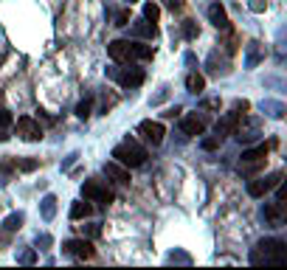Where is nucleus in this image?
<instances>
[{
	"label": "nucleus",
	"instance_id": "obj_39",
	"mask_svg": "<svg viewBox=\"0 0 287 270\" xmlns=\"http://www.w3.org/2000/svg\"><path fill=\"white\" fill-rule=\"evenodd\" d=\"M276 189H279V192H276V200H279V203H284V200H287V186L279 180V183H276Z\"/></svg>",
	"mask_w": 287,
	"mask_h": 270
},
{
	"label": "nucleus",
	"instance_id": "obj_30",
	"mask_svg": "<svg viewBox=\"0 0 287 270\" xmlns=\"http://www.w3.org/2000/svg\"><path fill=\"white\" fill-rule=\"evenodd\" d=\"M220 144H223V138H220V135H211V138H203L200 147L206 152H214V150H220Z\"/></svg>",
	"mask_w": 287,
	"mask_h": 270
},
{
	"label": "nucleus",
	"instance_id": "obj_10",
	"mask_svg": "<svg viewBox=\"0 0 287 270\" xmlns=\"http://www.w3.org/2000/svg\"><path fill=\"white\" fill-rule=\"evenodd\" d=\"M234 135H237V141L239 144H253L259 138V127H256V121L253 118H239V124H237V129H234Z\"/></svg>",
	"mask_w": 287,
	"mask_h": 270
},
{
	"label": "nucleus",
	"instance_id": "obj_36",
	"mask_svg": "<svg viewBox=\"0 0 287 270\" xmlns=\"http://www.w3.org/2000/svg\"><path fill=\"white\" fill-rule=\"evenodd\" d=\"M20 262H23V264H34V262H37V250H34V248H29L26 253L20 256Z\"/></svg>",
	"mask_w": 287,
	"mask_h": 270
},
{
	"label": "nucleus",
	"instance_id": "obj_27",
	"mask_svg": "<svg viewBox=\"0 0 287 270\" xmlns=\"http://www.w3.org/2000/svg\"><path fill=\"white\" fill-rule=\"evenodd\" d=\"M262 110H270L273 118H281V115H284V104H281V101H273V99L262 101Z\"/></svg>",
	"mask_w": 287,
	"mask_h": 270
},
{
	"label": "nucleus",
	"instance_id": "obj_26",
	"mask_svg": "<svg viewBox=\"0 0 287 270\" xmlns=\"http://www.w3.org/2000/svg\"><path fill=\"white\" fill-rule=\"evenodd\" d=\"M90 113H93V96H87L76 104V118H87Z\"/></svg>",
	"mask_w": 287,
	"mask_h": 270
},
{
	"label": "nucleus",
	"instance_id": "obj_25",
	"mask_svg": "<svg viewBox=\"0 0 287 270\" xmlns=\"http://www.w3.org/2000/svg\"><path fill=\"white\" fill-rule=\"evenodd\" d=\"M15 121H12V115L6 113V110H0V144L9 141V127H12Z\"/></svg>",
	"mask_w": 287,
	"mask_h": 270
},
{
	"label": "nucleus",
	"instance_id": "obj_18",
	"mask_svg": "<svg viewBox=\"0 0 287 270\" xmlns=\"http://www.w3.org/2000/svg\"><path fill=\"white\" fill-rule=\"evenodd\" d=\"M40 214H43V220H54L57 217V197L54 194H45L40 200Z\"/></svg>",
	"mask_w": 287,
	"mask_h": 270
},
{
	"label": "nucleus",
	"instance_id": "obj_37",
	"mask_svg": "<svg viewBox=\"0 0 287 270\" xmlns=\"http://www.w3.org/2000/svg\"><path fill=\"white\" fill-rule=\"evenodd\" d=\"M169 262H180V264H189L192 259H189L186 253H180V250H175V253H169Z\"/></svg>",
	"mask_w": 287,
	"mask_h": 270
},
{
	"label": "nucleus",
	"instance_id": "obj_13",
	"mask_svg": "<svg viewBox=\"0 0 287 270\" xmlns=\"http://www.w3.org/2000/svg\"><path fill=\"white\" fill-rule=\"evenodd\" d=\"M262 217H265L267 222H270V225H284V203H279V200H276V203H267L265 206V211H262Z\"/></svg>",
	"mask_w": 287,
	"mask_h": 270
},
{
	"label": "nucleus",
	"instance_id": "obj_2",
	"mask_svg": "<svg viewBox=\"0 0 287 270\" xmlns=\"http://www.w3.org/2000/svg\"><path fill=\"white\" fill-rule=\"evenodd\" d=\"M113 161H118L127 169H138V166L147 164V150H144L135 138H127L118 147H113Z\"/></svg>",
	"mask_w": 287,
	"mask_h": 270
},
{
	"label": "nucleus",
	"instance_id": "obj_43",
	"mask_svg": "<svg viewBox=\"0 0 287 270\" xmlns=\"http://www.w3.org/2000/svg\"><path fill=\"white\" fill-rule=\"evenodd\" d=\"M127 3H129V6H132V3H135V0H127Z\"/></svg>",
	"mask_w": 287,
	"mask_h": 270
},
{
	"label": "nucleus",
	"instance_id": "obj_41",
	"mask_svg": "<svg viewBox=\"0 0 287 270\" xmlns=\"http://www.w3.org/2000/svg\"><path fill=\"white\" fill-rule=\"evenodd\" d=\"M164 3L172 9V12H180V9H183V0H164Z\"/></svg>",
	"mask_w": 287,
	"mask_h": 270
},
{
	"label": "nucleus",
	"instance_id": "obj_33",
	"mask_svg": "<svg viewBox=\"0 0 287 270\" xmlns=\"http://www.w3.org/2000/svg\"><path fill=\"white\" fill-rule=\"evenodd\" d=\"M15 166H17L20 172H34L40 164H37L34 158H23V161H15Z\"/></svg>",
	"mask_w": 287,
	"mask_h": 270
},
{
	"label": "nucleus",
	"instance_id": "obj_9",
	"mask_svg": "<svg viewBox=\"0 0 287 270\" xmlns=\"http://www.w3.org/2000/svg\"><path fill=\"white\" fill-rule=\"evenodd\" d=\"M62 250L76 256V259H90V256H93V242L85 239V236H82V239H68L62 245Z\"/></svg>",
	"mask_w": 287,
	"mask_h": 270
},
{
	"label": "nucleus",
	"instance_id": "obj_35",
	"mask_svg": "<svg viewBox=\"0 0 287 270\" xmlns=\"http://www.w3.org/2000/svg\"><path fill=\"white\" fill-rule=\"evenodd\" d=\"M127 23H129V9H121V12H115V26H118V29H124Z\"/></svg>",
	"mask_w": 287,
	"mask_h": 270
},
{
	"label": "nucleus",
	"instance_id": "obj_14",
	"mask_svg": "<svg viewBox=\"0 0 287 270\" xmlns=\"http://www.w3.org/2000/svg\"><path fill=\"white\" fill-rule=\"evenodd\" d=\"M239 118H242V113H239V110H234V113L223 115V118L217 121V135H220V138H225V135H234V129H237Z\"/></svg>",
	"mask_w": 287,
	"mask_h": 270
},
{
	"label": "nucleus",
	"instance_id": "obj_5",
	"mask_svg": "<svg viewBox=\"0 0 287 270\" xmlns=\"http://www.w3.org/2000/svg\"><path fill=\"white\" fill-rule=\"evenodd\" d=\"M279 180H284L281 172H270V175H265V178H256V175H253V180L248 183V194H251V197H265L267 192L276 189Z\"/></svg>",
	"mask_w": 287,
	"mask_h": 270
},
{
	"label": "nucleus",
	"instance_id": "obj_28",
	"mask_svg": "<svg viewBox=\"0 0 287 270\" xmlns=\"http://www.w3.org/2000/svg\"><path fill=\"white\" fill-rule=\"evenodd\" d=\"M208 71L211 73H220V71H228V62H225V59H217V51L214 54H211V57H208Z\"/></svg>",
	"mask_w": 287,
	"mask_h": 270
},
{
	"label": "nucleus",
	"instance_id": "obj_31",
	"mask_svg": "<svg viewBox=\"0 0 287 270\" xmlns=\"http://www.w3.org/2000/svg\"><path fill=\"white\" fill-rule=\"evenodd\" d=\"M79 231H82V236L93 239V236L101 234V225H99V222H90V225H79Z\"/></svg>",
	"mask_w": 287,
	"mask_h": 270
},
{
	"label": "nucleus",
	"instance_id": "obj_3",
	"mask_svg": "<svg viewBox=\"0 0 287 270\" xmlns=\"http://www.w3.org/2000/svg\"><path fill=\"white\" fill-rule=\"evenodd\" d=\"M107 54L113 62L129 65V62H135V43H129V40H113L107 45Z\"/></svg>",
	"mask_w": 287,
	"mask_h": 270
},
{
	"label": "nucleus",
	"instance_id": "obj_17",
	"mask_svg": "<svg viewBox=\"0 0 287 270\" xmlns=\"http://www.w3.org/2000/svg\"><path fill=\"white\" fill-rule=\"evenodd\" d=\"M132 34L144 37V40H155V37H158V29H155V23H150V20H138L135 26H132Z\"/></svg>",
	"mask_w": 287,
	"mask_h": 270
},
{
	"label": "nucleus",
	"instance_id": "obj_42",
	"mask_svg": "<svg viewBox=\"0 0 287 270\" xmlns=\"http://www.w3.org/2000/svg\"><path fill=\"white\" fill-rule=\"evenodd\" d=\"M180 113H183V110H180V107L175 104V107H169V110L164 113V118H175V115H180Z\"/></svg>",
	"mask_w": 287,
	"mask_h": 270
},
{
	"label": "nucleus",
	"instance_id": "obj_20",
	"mask_svg": "<svg viewBox=\"0 0 287 270\" xmlns=\"http://www.w3.org/2000/svg\"><path fill=\"white\" fill-rule=\"evenodd\" d=\"M262 62V48L259 43H248V57H245V68H256Z\"/></svg>",
	"mask_w": 287,
	"mask_h": 270
},
{
	"label": "nucleus",
	"instance_id": "obj_11",
	"mask_svg": "<svg viewBox=\"0 0 287 270\" xmlns=\"http://www.w3.org/2000/svg\"><path fill=\"white\" fill-rule=\"evenodd\" d=\"M180 129H183V135H203L206 132V118H200L197 113H192V115H183L180 118Z\"/></svg>",
	"mask_w": 287,
	"mask_h": 270
},
{
	"label": "nucleus",
	"instance_id": "obj_23",
	"mask_svg": "<svg viewBox=\"0 0 287 270\" xmlns=\"http://www.w3.org/2000/svg\"><path fill=\"white\" fill-rule=\"evenodd\" d=\"M262 169H265V161H253V164H239V175H245V178H253V175H259Z\"/></svg>",
	"mask_w": 287,
	"mask_h": 270
},
{
	"label": "nucleus",
	"instance_id": "obj_4",
	"mask_svg": "<svg viewBox=\"0 0 287 270\" xmlns=\"http://www.w3.org/2000/svg\"><path fill=\"white\" fill-rule=\"evenodd\" d=\"M82 197L90 200V203H101V206L113 203V192H110L107 186H101L99 180H85L82 183Z\"/></svg>",
	"mask_w": 287,
	"mask_h": 270
},
{
	"label": "nucleus",
	"instance_id": "obj_34",
	"mask_svg": "<svg viewBox=\"0 0 287 270\" xmlns=\"http://www.w3.org/2000/svg\"><path fill=\"white\" fill-rule=\"evenodd\" d=\"M135 59H141V62H150V59H152V48H150V45H138V43H135Z\"/></svg>",
	"mask_w": 287,
	"mask_h": 270
},
{
	"label": "nucleus",
	"instance_id": "obj_21",
	"mask_svg": "<svg viewBox=\"0 0 287 270\" xmlns=\"http://www.w3.org/2000/svg\"><path fill=\"white\" fill-rule=\"evenodd\" d=\"M186 87H189V93H203V90H206V79H203L200 73H189V76H186Z\"/></svg>",
	"mask_w": 287,
	"mask_h": 270
},
{
	"label": "nucleus",
	"instance_id": "obj_38",
	"mask_svg": "<svg viewBox=\"0 0 287 270\" xmlns=\"http://www.w3.org/2000/svg\"><path fill=\"white\" fill-rule=\"evenodd\" d=\"M51 242H54V239H51L48 234H40V236H37V248L45 250V248H51Z\"/></svg>",
	"mask_w": 287,
	"mask_h": 270
},
{
	"label": "nucleus",
	"instance_id": "obj_6",
	"mask_svg": "<svg viewBox=\"0 0 287 270\" xmlns=\"http://www.w3.org/2000/svg\"><path fill=\"white\" fill-rule=\"evenodd\" d=\"M110 79H115L121 87H138L144 85V71L141 68H110Z\"/></svg>",
	"mask_w": 287,
	"mask_h": 270
},
{
	"label": "nucleus",
	"instance_id": "obj_29",
	"mask_svg": "<svg viewBox=\"0 0 287 270\" xmlns=\"http://www.w3.org/2000/svg\"><path fill=\"white\" fill-rule=\"evenodd\" d=\"M158 17H161V6H158V3H147V6H144V20L155 23Z\"/></svg>",
	"mask_w": 287,
	"mask_h": 270
},
{
	"label": "nucleus",
	"instance_id": "obj_7",
	"mask_svg": "<svg viewBox=\"0 0 287 270\" xmlns=\"http://www.w3.org/2000/svg\"><path fill=\"white\" fill-rule=\"evenodd\" d=\"M15 127H17V135H20L23 141H40V138H43V127H40V121H34L31 115H20Z\"/></svg>",
	"mask_w": 287,
	"mask_h": 270
},
{
	"label": "nucleus",
	"instance_id": "obj_16",
	"mask_svg": "<svg viewBox=\"0 0 287 270\" xmlns=\"http://www.w3.org/2000/svg\"><path fill=\"white\" fill-rule=\"evenodd\" d=\"M273 147V144H270ZM270 147H265V144H259V147H253V150H245L242 152V161L239 164H253V161H267V150Z\"/></svg>",
	"mask_w": 287,
	"mask_h": 270
},
{
	"label": "nucleus",
	"instance_id": "obj_24",
	"mask_svg": "<svg viewBox=\"0 0 287 270\" xmlns=\"http://www.w3.org/2000/svg\"><path fill=\"white\" fill-rule=\"evenodd\" d=\"M23 222H26V217H23V214L17 211V214H9V217H6V222H3V228H6L9 234H12V231H20V228H23Z\"/></svg>",
	"mask_w": 287,
	"mask_h": 270
},
{
	"label": "nucleus",
	"instance_id": "obj_12",
	"mask_svg": "<svg viewBox=\"0 0 287 270\" xmlns=\"http://www.w3.org/2000/svg\"><path fill=\"white\" fill-rule=\"evenodd\" d=\"M104 175H107L110 180H115V183H121V186L129 183V169L121 166L118 161H107V164H104Z\"/></svg>",
	"mask_w": 287,
	"mask_h": 270
},
{
	"label": "nucleus",
	"instance_id": "obj_32",
	"mask_svg": "<svg viewBox=\"0 0 287 270\" xmlns=\"http://www.w3.org/2000/svg\"><path fill=\"white\" fill-rule=\"evenodd\" d=\"M183 34H186V40H197V34H200L197 23H194V20H186V23H183Z\"/></svg>",
	"mask_w": 287,
	"mask_h": 270
},
{
	"label": "nucleus",
	"instance_id": "obj_40",
	"mask_svg": "<svg viewBox=\"0 0 287 270\" xmlns=\"http://www.w3.org/2000/svg\"><path fill=\"white\" fill-rule=\"evenodd\" d=\"M267 0H251V12H265Z\"/></svg>",
	"mask_w": 287,
	"mask_h": 270
},
{
	"label": "nucleus",
	"instance_id": "obj_8",
	"mask_svg": "<svg viewBox=\"0 0 287 270\" xmlns=\"http://www.w3.org/2000/svg\"><path fill=\"white\" fill-rule=\"evenodd\" d=\"M138 132L144 135V141H150L152 147H158V144L164 141L166 129H164L161 121H141V124H138Z\"/></svg>",
	"mask_w": 287,
	"mask_h": 270
},
{
	"label": "nucleus",
	"instance_id": "obj_19",
	"mask_svg": "<svg viewBox=\"0 0 287 270\" xmlns=\"http://www.w3.org/2000/svg\"><path fill=\"white\" fill-rule=\"evenodd\" d=\"M90 214H93L90 200H79V203H73L71 206V220H87Z\"/></svg>",
	"mask_w": 287,
	"mask_h": 270
},
{
	"label": "nucleus",
	"instance_id": "obj_1",
	"mask_svg": "<svg viewBox=\"0 0 287 270\" xmlns=\"http://www.w3.org/2000/svg\"><path fill=\"white\" fill-rule=\"evenodd\" d=\"M251 264L265 267H284L287 264V242L284 239H262L251 250Z\"/></svg>",
	"mask_w": 287,
	"mask_h": 270
},
{
	"label": "nucleus",
	"instance_id": "obj_15",
	"mask_svg": "<svg viewBox=\"0 0 287 270\" xmlns=\"http://www.w3.org/2000/svg\"><path fill=\"white\" fill-rule=\"evenodd\" d=\"M208 20L214 23L217 29H228V15H225L223 3H211L208 6Z\"/></svg>",
	"mask_w": 287,
	"mask_h": 270
},
{
	"label": "nucleus",
	"instance_id": "obj_22",
	"mask_svg": "<svg viewBox=\"0 0 287 270\" xmlns=\"http://www.w3.org/2000/svg\"><path fill=\"white\" fill-rule=\"evenodd\" d=\"M15 172H17L15 161H3V164H0V186H6L9 180L15 178Z\"/></svg>",
	"mask_w": 287,
	"mask_h": 270
}]
</instances>
